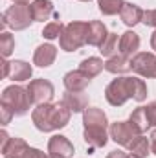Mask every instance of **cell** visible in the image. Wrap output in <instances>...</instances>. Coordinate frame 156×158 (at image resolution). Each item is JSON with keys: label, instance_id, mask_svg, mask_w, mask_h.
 <instances>
[{"label": "cell", "instance_id": "obj_31", "mask_svg": "<svg viewBox=\"0 0 156 158\" xmlns=\"http://www.w3.org/2000/svg\"><path fill=\"white\" fill-rule=\"evenodd\" d=\"M22 158H48V156H46V155H44L40 149H35V147H28Z\"/></svg>", "mask_w": 156, "mask_h": 158}, {"label": "cell", "instance_id": "obj_22", "mask_svg": "<svg viewBox=\"0 0 156 158\" xmlns=\"http://www.w3.org/2000/svg\"><path fill=\"white\" fill-rule=\"evenodd\" d=\"M79 70H81L83 74H86L90 79H94L96 76H99V74L105 70V63H103V59H99V57H88V59L81 61Z\"/></svg>", "mask_w": 156, "mask_h": 158}, {"label": "cell", "instance_id": "obj_38", "mask_svg": "<svg viewBox=\"0 0 156 158\" xmlns=\"http://www.w3.org/2000/svg\"><path fill=\"white\" fill-rule=\"evenodd\" d=\"M79 2H92V0H79Z\"/></svg>", "mask_w": 156, "mask_h": 158}, {"label": "cell", "instance_id": "obj_1", "mask_svg": "<svg viewBox=\"0 0 156 158\" xmlns=\"http://www.w3.org/2000/svg\"><path fill=\"white\" fill-rule=\"evenodd\" d=\"M83 138L88 145V153H94L96 149H101L107 145L110 134H109V119L107 114L97 107H88L83 112Z\"/></svg>", "mask_w": 156, "mask_h": 158}, {"label": "cell", "instance_id": "obj_34", "mask_svg": "<svg viewBox=\"0 0 156 158\" xmlns=\"http://www.w3.org/2000/svg\"><path fill=\"white\" fill-rule=\"evenodd\" d=\"M127 156V153H123V151H112V153H109L107 158H125Z\"/></svg>", "mask_w": 156, "mask_h": 158}, {"label": "cell", "instance_id": "obj_5", "mask_svg": "<svg viewBox=\"0 0 156 158\" xmlns=\"http://www.w3.org/2000/svg\"><path fill=\"white\" fill-rule=\"evenodd\" d=\"M105 99L112 107H123L129 99H134V77H116L105 88Z\"/></svg>", "mask_w": 156, "mask_h": 158}, {"label": "cell", "instance_id": "obj_23", "mask_svg": "<svg viewBox=\"0 0 156 158\" xmlns=\"http://www.w3.org/2000/svg\"><path fill=\"white\" fill-rule=\"evenodd\" d=\"M129 123L134 127V131L138 134H143L147 129H151L149 125V119H147V114H145V107H138L136 110H132L130 118H129Z\"/></svg>", "mask_w": 156, "mask_h": 158}, {"label": "cell", "instance_id": "obj_14", "mask_svg": "<svg viewBox=\"0 0 156 158\" xmlns=\"http://www.w3.org/2000/svg\"><path fill=\"white\" fill-rule=\"evenodd\" d=\"M92 79L88 77L86 74H83L81 70H72L68 72L64 77H63V83H64V88L68 92H84V88L90 85Z\"/></svg>", "mask_w": 156, "mask_h": 158}, {"label": "cell", "instance_id": "obj_37", "mask_svg": "<svg viewBox=\"0 0 156 158\" xmlns=\"http://www.w3.org/2000/svg\"><path fill=\"white\" fill-rule=\"evenodd\" d=\"M125 158H138V156H134V155H127Z\"/></svg>", "mask_w": 156, "mask_h": 158}, {"label": "cell", "instance_id": "obj_17", "mask_svg": "<svg viewBox=\"0 0 156 158\" xmlns=\"http://www.w3.org/2000/svg\"><path fill=\"white\" fill-rule=\"evenodd\" d=\"M72 112H84L88 109V94L84 92H64L63 94V99H61Z\"/></svg>", "mask_w": 156, "mask_h": 158}, {"label": "cell", "instance_id": "obj_11", "mask_svg": "<svg viewBox=\"0 0 156 158\" xmlns=\"http://www.w3.org/2000/svg\"><path fill=\"white\" fill-rule=\"evenodd\" d=\"M48 153L50 156L53 158H72L76 149H74V143L63 136V134H53L50 140H48Z\"/></svg>", "mask_w": 156, "mask_h": 158}, {"label": "cell", "instance_id": "obj_30", "mask_svg": "<svg viewBox=\"0 0 156 158\" xmlns=\"http://www.w3.org/2000/svg\"><path fill=\"white\" fill-rule=\"evenodd\" d=\"M145 114H147V119H149V125L151 127H156V99L151 101L145 107Z\"/></svg>", "mask_w": 156, "mask_h": 158}, {"label": "cell", "instance_id": "obj_20", "mask_svg": "<svg viewBox=\"0 0 156 158\" xmlns=\"http://www.w3.org/2000/svg\"><path fill=\"white\" fill-rule=\"evenodd\" d=\"M105 70L114 74V76H121V74H127L132 70L130 66V59L125 57V55H114V57H109L107 63H105Z\"/></svg>", "mask_w": 156, "mask_h": 158}, {"label": "cell", "instance_id": "obj_25", "mask_svg": "<svg viewBox=\"0 0 156 158\" xmlns=\"http://www.w3.org/2000/svg\"><path fill=\"white\" fill-rule=\"evenodd\" d=\"M97 6H99V11L105 17H112V15H117L121 11L125 2L123 0H97Z\"/></svg>", "mask_w": 156, "mask_h": 158}, {"label": "cell", "instance_id": "obj_16", "mask_svg": "<svg viewBox=\"0 0 156 158\" xmlns=\"http://www.w3.org/2000/svg\"><path fill=\"white\" fill-rule=\"evenodd\" d=\"M109 37V31H107V26L101 22V20H90L88 22V31H86V44L90 46H101L105 39Z\"/></svg>", "mask_w": 156, "mask_h": 158}, {"label": "cell", "instance_id": "obj_8", "mask_svg": "<svg viewBox=\"0 0 156 158\" xmlns=\"http://www.w3.org/2000/svg\"><path fill=\"white\" fill-rule=\"evenodd\" d=\"M33 76V66L26 61H2V77L17 83L30 81Z\"/></svg>", "mask_w": 156, "mask_h": 158}, {"label": "cell", "instance_id": "obj_19", "mask_svg": "<svg viewBox=\"0 0 156 158\" xmlns=\"http://www.w3.org/2000/svg\"><path fill=\"white\" fill-rule=\"evenodd\" d=\"M28 147L30 145L26 143V140H22L18 136H13V138H9V142L0 151H2V156L4 158H22Z\"/></svg>", "mask_w": 156, "mask_h": 158}, {"label": "cell", "instance_id": "obj_32", "mask_svg": "<svg viewBox=\"0 0 156 158\" xmlns=\"http://www.w3.org/2000/svg\"><path fill=\"white\" fill-rule=\"evenodd\" d=\"M149 142H151V153L156 155V129L151 132V138H149Z\"/></svg>", "mask_w": 156, "mask_h": 158}, {"label": "cell", "instance_id": "obj_36", "mask_svg": "<svg viewBox=\"0 0 156 158\" xmlns=\"http://www.w3.org/2000/svg\"><path fill=\"white\" fill-rule=\"evenodd\" d=\"M11 2H13V4H28L30 0H11Z\"/></svg>", "mask_w": 156, "mask_h": 158}, {"label": "cell", "instance_id": "obj_35", "mask_svg": "<svg viewBox=\"0 0 156 158\" xmlns=\"http://www.w3.org/2000/svg\"><path fill=\"white\" fill-rule=\"evenodd\" d=\"M151 48L156 52V30H154V33L151 35Z\"/></svg>", "mask_w": 156, "mask_h": 158}, {"label": "cell", "instance_id": "obj_2", "mask_svg": "<svg viewBox=\"0 0 156 158\" xmlns=\"http://www.w3.org/2000/svg\"><path fill=\"white\" fill-rule=\"evenodd\" d=\"M72 118V110L61 101V103H44L37 105L31 110V121L35 129L40 132H53L59 129H64Z\"/></svg>", "mask_w": 156, "mask_h": 158}, {"label": "cell", "instance_id": "obj_4", "mask_svg": "<svg viewBox=\"0 0 156 158\" xmlns=\"http://www.w3.org/2000/svg\"><path fill=\"white\" fill-rule=\"evenodd\" d=\"M0 26L2 28H11L15 31H22V30H28L31 26L33 20V15H31V7L30 4H13L9 6L4 13H2V19H0Z\"/></svg>", "mask_w": 156, "mask_h": 158}, {"label": "cell", "instance_id": "obj_39", "mask_svg": "<svg viewBox=\"0 0 156 158\" xmlns=\"http://www.w3.org/2000/svg\"><path fill=\"white\" fill-rule=\"evenodd\" d=\"M48 158H53V156H48Z\"/></svg>", "mask_w": 156, "mask_h": 158}, {"label": "cell", "instance_id": "obj_15", "mask_svg": "<svg viewBox=\"0 0 156 158\" xmlns=\"http://www.w3.org/2000/svg\"><path fill=\"white\" fill-rule=\"evenodd\" d=\"M119 19H121V22H123L125 26L134 28L136 24H140V22L143 20V9H142L140 6L132 4V2H125V6H123L121 11H119Z\"/></svg>", "mask_w": 156, "mask_h": 158}, {"label": "cell", "instance_id": "obj_18", "mask_svg": "<svg viewBox=\"0 0 156 158\" xmlns=\"http://www.w3.org/2000/svg\"><path fill=\"white\" fill-rule=\"evenodd\" d=\"M30 7H31V15H33V20L35 22H44L51 15H55L53 2L51 0H33L30 4Z\"/></svg>", "mask_w": 156, "mask_h": 158}, {"label": "cell", "instance_id": "obj_6", "mask_svg": "<svg viewBox=\"0 0 156 158\" xmlns=\"http://www.w3.org/2000/svg\"><path fill=\"white\" fill-rule=\"evenodd\" d=\"M86 31H88V22L83 20H74L64 26L61 37H59V46L63 52H77L86 44Z\"/></svg>", "mask_w": 156, "mask_h": 158}, {"label": "cell", "instance_id": "obj_26", "mask_svg": "<svg viewBox=\"0 0 156 158\" xmlns=\"http://www.w3.org/2000/svg\"><path fill=\"white\" fill-rule=\"evenodd\" d=\"M63 30H64V24H63L61 20H51V22H48V24L44 26L42 37H44L46 40H55V39L61 37Z\"/></svg>", "mask_w": 156, "mask_h": 158}, {"label": "cell", "instance_id": "obj_29", "mask_svg": "<svg viewBox=\"0 0 156 158\" xmlns=\"http://www.w3.org/2000/svg\"><path fill=\"white\" fill-rule=\"evenodd\" d=\"M142 22H143L145 26L156 30V9H147V11H143V20H142Z\"/></svg>", "mask_w": 156, "mask_h": 158}, {"label": "cell", "instance_id": "obj_12", "mask_svg": "<svg viewBox=\"0 0 156 158\" xmlns=\"http://www.w3.org/2000/svg\"><path fill=\"white\" fill-rule=\"evenodd\" d=\"M57 59V48L50 42L37 46L35 53H33V64H37L39 68H48L55 63Z\"/></svg>", "mask_w": 156, "mask_h": 158}, {"label": "cell", "instance_id": "obj_28", "mask_svg": "<svg viewBox=\"0 0 156 158\" xmlns=\"http://www.w3.org/2000/svg\"><path fill=\"white\" fill-rule=\"evenodd\" d=\"M15 118V114H13V110L7 107V105H4V103H0V123L6 127V125H9L11 123V119Z\"/></svg>", "mask_w": 156, "mask_h": 158}, {"label": "cell", "instance_id": "obj_10", "mask_svg": "<svg viewBox=\"0 0 156 158\" xmlns=\"http://www.w3.org/2000/svg\"><path fill=\"white\" fill-rule=\"evenodd\" d=\"M109 134H110V138L116 142L117 145H121V147H127L138 136V132L134 131V127L129 121H114V123H110Z\"/></svg>", "mask_w": 156, "mask_h": 158}, {"label": "cell", "instance_id": "obj_33", "mask_svg": "<svg viewBox=\"0 0 156 158\" xmlns=\"http://www.w3.org/2000/svg\"><path fill=\"white\" fill-rule=\"evenodd\" d=\"M9 138H11V136H9L6 131H2V132H0V149H2V147H4V145L9 142Z\"/></svg>", "mask_w": 156, "mask_h": 158}, {"label": "cell", "instance_id": "obj_24", "mask_svg": "<svg viewBox=\"0 0 156 158\" xmlns=\"http://www.w3.org/2000/svg\"><path fill=\"white\" fill-rule=\"evenodd\" d=\"M99 52L103 57H114L119 52V37L117 33H109V37L105 39V42L99 46Z\"/></svg>", "mask_w": 156, "mask_h": 158}, {"label": "cell", "instance_id": "obj_27", "mask_svg": "<svg viewBox=\"0 0 156 158\" xmlns=\"http://www.w3.org/2000/svg\"><path fill=\"white\" fill-rule=\"evenodd\" d=\"M15 50V37L7 31H2L0 33V53L4 59H7Z\"/></svg>", "mask_w": 156, "mask_h": 158}, {"label": "cell", "instance_id": "obj_3", "mask_svg": "<svg viewBox=\"0 0 156 158\" xmlns=\"http://www.w3.org/2000/svg\"><path fill=\"white\" fill-rule=\"evenodd\" d=\"M0 103L7 105L13 114L17 118H22L30 112L33 101H31V96L28 92V88L20 86V85H11V86H6L2 90V96H0Z\"/></svg>", "mask_w": 156, "mask_h": 158}, {"label": "cell", "instance_id": "obj_13", "mask_svg": "<svg viewBox=\"0 0 156 158\" xmlns=\"http://www.w3.org/2000/svg\"><path fill=\"white\" fill-rule=\"evenodd\" d=\"M140 44H142L140 35L129 30V31H125V33L119 35V53L125 55V57H129V59H132L138 53Z\"/></svg>", "mask_w": 156, "mask_h": 158}, {"label": "cell", "instance_id": "obj_21", "mask_svg": "<svg viewBox=\"0 0 156 158\" xmlns=\"http://www.w3.org/2000/svg\"><path fill=\"white\" fill-rule=\"evenodd\" d=\"M127 149H129V153L134 155V156L147 158L151 155V142H149V138H145L143 134H138V136L127 145Z\"/></svg>", "mask_w": 156, "mask_h": 158}, {"label": "cell", "instance_id": "obj_7", "mask_svg": "<svg viewBox=\"0 0 156 158\" xmlns=\"http://www.w3.org/2000/svg\"><path fill=\"white\" fill-rule=\"evenodd\" d=\"M132 72L138 74L140 77L156 79V55L151 52H138L130 59Z\"/></svg>", "mask_w": 156, "mask_h": 158}, {"label": "cell", "instance_id": "obj_9", "mask_svg": "<svg viewBox=\"0 0 156 158\" xmlns=\"http://www.w3.org/2000/svg\"><path fill=\"white\" fill-rule=\"evenodd\" d=\"M28 92L31 96V101L35 105H44V103H51L53 96H55V86L51 81L40 77V79H31L28 85Z\"/></svg>", "mask_w": 156, "mask_h": 158}]
</instances>
